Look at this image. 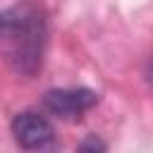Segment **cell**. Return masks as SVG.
Here are the masks:
<instances>
[{
    "instance_id": "obj_1",
    "label": "cell",
    "mask_w": 153,
    "mask_h": 153,
    "mask_svg": "<svg viewBox=\"0 0 153 153\" xmlns=\"http://www.w3.org/2000/svg\"><path fill=\"white\" fill-rule=\"evenodd\" d=\"M0 41L12 45L10 57L14 69L22 74H33L41 67L45 22L33 5H17L0 12Z\"/></svg>"
},
{
    "instance_id": "obj_2",
    "label": "cell",
    "mask_w": 153,
    "mask_h": 153,
    "mask_svg": "<svg viewBox=\"0 0 153 153\" xmlns=\"http://www.w3.org/2000/svg\"><path fill=\"white\" fill-rule=\"evenodd\" d=\"M98 103V93L91 88H50L43 93V108L60 120H79Z\"/></svg>"
},
{
    "instance_id": "obj_3",
    "label": "cell",
    "mask_w": 153,
    "mask_h": 153,
    "mask_svg": "<svg viewBox=\"0 0 153 153\" xmlns=\"http://www.w3.org/2000/svg\"><path fill=\"white\" fill-rule=\"evenodd\" d=\"M12 136L14 141L26 148V151H41L45 146L53 143L55 139V131H53V124L41 115V112H33V110H24V112H17L12 117Z\"/></svg>"
},
{
    "instance_id": "obj_4",
    "label": "cell",
    "mask_w": 153,
    "mask_h": 153,
    "mask_svg": "<svg viewBox=\"0 0 153 153\" xmlns=\"http://www.w3.org/2000/svg\"><path fill=\"white\" fill-rule=\"evenodd\" d=\"M79 151H105V143H103V141H98L96 136H91L88 141L79 143Z\"/></svg>"
},
{
    "instance_id": "obj_5",
    "label": "cell",
    "mask_w": 153,
    "mask_h": 153,
    "mask_svg": "<svg viewBox=\"0 0 153 153\" xmlns=\"http://www.w3.org/2000/svg\"><path fill=\"white\" fill-rule=\"evenodd\" d=\"M148 84H151V86H153V65H151V67H148Z\"/></svg>"
}]
</instances>
